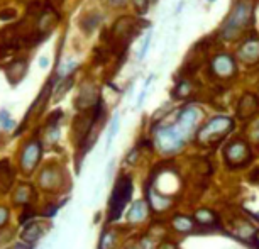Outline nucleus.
I'll use <instances>...</instances> for the list:
<instances>
[{"instance_id": "aec40b11", "label": "nucleus", "mask_w": 259, "mask_h": 249, "mask_svg": "<svg viewBox=\"0 0 259 249\" xmlns=\"http://www.w3.org/2000/svg\"><path fill=\"white\" fill-rule=\"evenodd\" d=\"M117 131H119V115H114L110 122V128H109V136H107V149L112 146V141H114Z\"/></svg>"}, {"instance_id": "f3484780", "label": "nucleus", "mask_w": 259, "mask_h": 249, "mask_svg": "<svg viewBox=\"0 0 259 249\" xmlns=\"http://www.w3.org/2000/svg\"><path fill=\"white\" fill-rule=\"evenodd\" d=\"M149 202L156 211H164L171 200L168 197H159V195H156V192H149Z\"/></svg>"}, {"instance_id": "f8f14e48", "label": "nucleus", "mask_w": 259, "mask_h": 249, "mask_svg": "<svg viewBox=\"0 0 259 249\" xmlns=\"http://www.w3.org/2000/svg\"><path fill=\"white\" fill-rule=\"evenodd\" d=\"M12 180H14V173L11 163H9V159H2L0 161V192L6 193L9 187H11Z\"/></svg>"}, {"instance_id": "dca6fc26", "label": "nucleus", "mask_w": 259, "mask_h": 249, "mask_svg": "<svg viewBox=\"0 0 259 249\" xmlns=\"http://www.w3.org/2000/svg\"><path fill=\"white\" fill-rule=\"evenodd\" d=\"M173 227L177 229L178 232H188L193 229V221H190L188 217L183 216H177L173 219Z\"/></svg>"}, {"instance_id": "0eeeda50", "label": "nucleus", "mask_w": 259, "mask_h": 249, "mask_svg": "<svg viewBox=\"0 0 259 249\" xmlns=\"http://www.w3.org/2000/svg\"><path fill=\"white\" fill-rule=\"evenodd\" d=\"M27 73V60L26 58H16L9 63V66L6 68V76L11 85L16 87L19 81L24 80Z\"/></svg>"}, {"instance_id": "cd10ccee", "label": "nucleus", "mask_w": 259, "mask_h": 249, "mask_svg": "<svg viewBox=\"0 0 259 249\" xmlns=\"http://www.w3.org/2000/svg\"><path fill=\"white\" fill-rule=\"evenodd\" d=\"M9 249H32L31 244H26V242H17V244H14V246H11Z\"/></svg>"}, {"instance_id": "412c9836", "label": "nucleus", "mask_w": 259, "mask_h": 249, "mask_svg": "<svg viewBox=\"0 0 259 249\" xmlns=\"http://www.w3.org/2000/svg\"><path fill=\"white\" fill-rule=\"evenodd\" d=\"M0 126H2V129H6V131H11L16 128V122H14V119L7 110H0Z\"/></svg>"}, {"instance_id": "6ab92c4d", "label": "nucleus", "mask_w": 259, "mask_h": 249, "mask_svg": "<svg viewBox=\"0 0 259 249\" xmlns=\"http://www.w3.org/2000/svg\"><path fill=\"white\" fill-rule=\"evenodd\" d=\"M115 232H112V231H107L102 234V237H100V244H99V249H114V244H115Z\"/></svg>"}, {"instance_id": "b1692460", "label": "nucleus", "mask_w": 259, "mask_h": 249, "mask_svg": "<svg viewBox=\"0 0 259 249\" xmlns=\"http://www.w3.org/2000/svg\"><path fill=\"white\" fill-rule=\"evenodd\" d=\"M136 11L139 14H146L148 12V7H149V0H133Z\"/></svg>"}, {"instance_id": "f257e3e1", "label": "nucleus", "mask_w": 259, "mask_h": 249, "mask_svg": "<svg viewBox=\"0 0 259 249\" xmlns=\"http://www.w3.org/2000/svg\"><path fill=\"white\" fill-rule=\"evenodd\" d=\"M131 195H133V180L129 177H120L117 180V183L114 187V193H112V197H110L109 222H114L120 217L122 211H124L127 202L131 200Z\"/></svg>"}, {"instance_id": "6e6552de", "label": "nucleus", "mask_w": 259, "mask_h": 249, "mask_svg": "<svg viewBox=\"0 0 259 249\" xmlns=\"http://www.w3.org/2000/svg\"><path fill=\"white\" fill-rule=\"evenodd\" d=\"M99 99H100V95H97L94 87L87 85V87H83V89L80 90V94H78V99H76L75 104L81 112H85L87 109H90V107H95L97 100H99Z\"/></svg>"}, {"instance_id": "a878e982", "label": "nucleus", "mask_w": 259, "mask_h": 249, "mask_svg": "<svg viewBox=\"0 0 259 249\" xmlns=\"http://www.w3.org/2000/svg\"><path fill=\"white\" fill-rule=\"evenodd\" d=\"M9 217H11V212H9V209L0 205V227H4L9 222Z\"/></svg>"}, {"instance_id": "ddd939ff", "label": "nucleus", "mask_w": 259, "mask_h": 249, "mask_svg": "<svg viewBox=\"0 0 259 249\" xmlns=\"http://www.w3.org/2000/svg\"><path fill=\"white\" fill-rule=\"evenodd\" d=\"M146 214H148V203L144 200H138L131 207L129 214H127V219H129V222H141L146 217Z\"/></svg>"}, {"instance_id": "f03ea898", "label": "nucleus", "mask_w": 259, "mask_h": 249, "mask_svg": "<svg viewBox=\"0 0 259 249\" xmlns=\"http://www.w3.org/2000/svg\"><path fill=\"white\" fill-rule=\"evenodd\" d=\"M232 128L234 124L229 117H215L198 131V139L202 143H215V141H221Z\"/></svg>"}, {"instance_id": "473e14b6", "label": "nucleus", "mask_w": 259, "mask_h": 249, "mask_svg": "<svg viewBox=\"0 0 259 249\" xmlns=\"http://www.w3.org/2000/svg\"><path fill=\"white\" fill-rule=\"evenodd\" d=\"M208 2H215V0H208Z\"/></svg>"}, {"instance_id": "9b49d317", "label": "nucleus", "mask_w": 259, "mask_h": 249, "mask_svg": "<svg viewBox=\"0 0 259 249\" xmlns=\"http://www.w3.org/2000/svg\"><path fill=\"white\" fill-rule=\"evenodd\" d=\"M256 110H257V100H256V97L249 95V94L244 95L242 100H241V104H239V109H237L239 117H241V119H246V117L252 115Z\"/></svg>"}, {"instance_id": "7ed1b4c3", "label": "nucleus", "mask_w": 259, "mask_h": 249, "mask_svg": "<svg viewBox=\"0 0 259 249\" xmlns=\"http://www.w3.org/2000/svg\"><path fill=\"white\" fill-rule=\"evenodd\" d=\"M41 154H42V148H41V143L37 139H31L24 144V148L21 149V170L24 173H32L36 170V164L39 163L41 159Z\"/></svg>"}, {"instance_id": "bb28decb", "label": "nucleus", "mask_w": 259, "mask_h": 249, "mask_svg": "<svg viewBox=\"0 0 259 249\" xmlns=\"http://www.w3.org/2000/svg\"><path fill=\"white\" fill-rule=\"evenodd\" d=\"M151 32L148 34V36H146V41H144V45H143V48H141V51H139V60H143V58L146 56V53H148V48H149V45H151Z\"/></svg>"}, {"instance_id": "7c9ffc66", "label": "nucleus", "mask_w": 259, "mask_h": 249, "mask_svg": "<svg viewBox=\"0 0 259 249\" xmlns=\"http://www.w3.org/2000/svg\"><path fill=\"white\" fill-rule=\"evenodd\" d=\"M53 2H55L56 6H60V4H63V0H53Z\"/></svg>"}, {"instance_id": "20e7f679", "label": "nucleus", "mask_w": 259, "mask_h": 249, "mask_svg": "<svg viewBox=\"0 0 259 249\" xmlns=\"http://www.w3.org/2000/svg\"><path fill=\"white\" fill-rule=\"evenodd\" d=\"M183 138L185 136L177 128L159 129L156 133V144L159 146V149L163 153H173V151H177L183 146Z\"/></svg>"}, {"instance_id": "1a4fd4ad", "label": "nucleus", "mask_w": 259, "mask_h": 249, "mask_svg": "<svg viewBox=\"0 0 259 249\" xmlns=\"http://www.w3.org/2000/svg\"><path fill=\"white\" fill-rule=\"evenodd\" d=\"M42 236H45V229H42L41 224H39V222H29L22 229L21 239H22V242L34 246V244H36Z\"/></svg>"}, {"instance_id": "9d476101", "label": "nucleus", "mask_w": 259, "mask_h": 249, "mask_svg": "<svg viewBox=\"0 0 259 249\" xmlns=\"http://www.w3.org/2000/svg\"><path fill=\"white\" fill-rule=\"evenodd\" d=\"M197 110L192 109V107H188V109H185L182 112V115H180V119H178V126H177V129L182 133L183 136H187L190 133V129L193 128V124L197 122Z\"/></svg>"}, {"instance_id": "4be33fe9", "label": "nucleus", "mask_w": 259, "mask_h": 249, "mask_svg": "<svg viewBox=\"0 0 259 249\" xmlns=\"http://www.w3.org/2000/svg\"><path fill=\"white\" fill-rule=\"evenodd\" d=\"M27 185H22V187H19V190L14 195V202L16 203H27V200L31 198V193L26 192Z\"/></svg>"}, {"instance_id": "4468645a", "label": "nucleus", "mask_w": 259, "mask_h": 249, "mask_svg": "<svg viewBox=\"0 0 259 249\" xmlns=\"http://www.w3.org/2000/svg\"><path fill=\"white\" fill-rule=\"evenodd\" d=\"M99 22H100V14H90V16L80 19V29L85 34H92L94 29L99 26Z\"/></svg>"}, {"instance_id": "c85d7f7f", "label": "nucleus", "mask_w": 259, "mask_h": 249, "mask_svg": "<svg viewBox=\"0 0 259 249\" xmlns=\"http://www.w3.org/2000/svg\"><path fill=\"white\" fill-rule=\"evenodd\" d=\"M39 66H41V68H46V66H48V58H45V56L39 58Z\"/></svg>"}, {"instance_id": "c756f323", "label": "nucleus", "mask_w": 259, "mask_h": 249, "mask_svg": "<svg viewBox=\"0 0 259 249\" xmlns=\"http://www.w3.org/2000/svg\"><path fill=\"white\" fill-rule=\"evenodd\" d=\"M109 2L112 4V6H120V4L124 2V0H109Z\"/></svg>"}, {"instance_id": "a211bd4d", "label": "nucleus", "mask_w": 259, "mask_h": 249, "mask_svg": "<svg viewBox=\"0 0 259 249\" xmlns=\"http://www.w3.org/2000/svg\"><path fill=\"white\" fill-rule=\"evenodd\" d=\"M71 85H73V75L66 76V78H63V81L60 83V87H58V89H56L55 102H60V100H61V97L65 95L68 90L71 89Z\"/></svg>"}, {"instance_id": "5701e85b", "label": "nucleus", "mask_w": 259, "mask_h": 249, "mask_svg": "<svg viewBox=\"0 0 259 249\" xmlns=\"http://www.w3.org/2000/svg\"><path fill=\"white\" fill-rule=\"evenodd\" d=\"M17 19V11L14 7H6V9H0V21L2 22H9Z\"/></svg>"}, {"instance_id": "2eb2a0df", "label": "nucleus", "mask_w": 259, "mask_h": 249, "mask_svg": "<svg viewBox=\"0 0 259 249\" xmlns=\"http://www.w3.org/2000/svg\"><path fill=\"white\" fill-rule=\"evenodd\" d=\"M195 219H197L198 224H202V226H212L217 221H215V214L212 211H208V209H200V211L195 214Z\"/></svg>"}, {"instance_id": "2f4dec72", "label": "nucleus", "mask_w": 259, "mask_h": 249, "mask_svg": "<svg viewBox=\"0 0 259 249\" xmlns=\"http://www.w3.org/2000/svg\"><path fill=\"white\" fill-rule=\"evenodd\" d=\"M254 239H256V242H257V244H259V232H257V234H256V236H254Z\"/></svg>"}, {"instance_id": "423d86ee", "label": "nucleus", "mask_w": 259, "mask_h": 249, "mask_svg": "<svg viewBox=\"0 0 259 249\" xmlns=\"http://www.w3.org/2000/svg\"><path fill=\"white\" fill-rule=\"evenodd\" d=\"M226 161L231 166H244L246 163L251 161V153L246 143L242 141H236L231 143L226 149Z\"/></svg>"}, {"instance_id": "39448f33", "label": "nucleus", "mask_w": 259, "mask_h": 249, "mask_svg": "<svg viewBox=\"0 0 259 249\" xmlns=\"http://www.w3.org/2000/svg\"><path fill=\"white\" fill-rule=\"evenodd\" d=\"M136 34H138V29H136V24L131 17H120L119 21H115L114 27H112V39L117 43H122L124 46Z\"/></svg>"}, {"instance_id": "393cba45", "label": "nucleus", "mask_w": 259, "mask_h": 249, "mask_svg": "<svg viewBox=\"0 0 259 249\" xmlns=\"http://www.w3.org/2000/svg\"><path fill=\"white\" fill-rule=\"evenodd\" d=\"M60 119H63V112L58 109L50 115V119H48V126H58L60 124Z\"/></svg>"}]
</instances>
